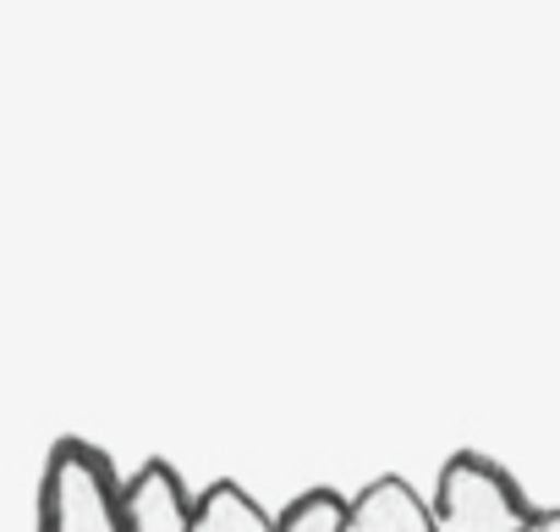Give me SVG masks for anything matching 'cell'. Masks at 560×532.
<instances>
[{
    "label": "cell",
    "instance_id": "obj_1",
    "mask_svg": "<svg viewBox=\"0 0 560 532\" xmlns=\"http://www.w3.org/2000/svg\"><path fill=\"white\" fill-rule=\"evenodd\" d=\"M39 532H127L110 456L89 439H56L39 477Z\"/></svg>",
    "mask_w": 560,
    "mask_h": 532
},
{
    "label": "cell",
    "instance_id": "obj_2",
    "mask_svg": "<svg viewBox=\"0 0 560 532\" xmlns=\"http://www.w3.org/2000/svg\"><path fill=\"white\" fill-rule=\"evenodd\" d=\"M533 516L538 510L527 505V494L494 456H483V450L445 456L434 505H429L434 532H527Z\"/></svg>",
    "mask_w": 560,
    "mask_h": 532
},
{
    "label": "cell",
    "instance_id": "obj_3",
    "mask_svg": "<svg viewBox=\"0 0 560 532\" xmlns=\"http://www.w3.org/2000/svg\"><path fill=\"white\" fill-rule=\"evenodd\" d=\"M192 494L165 456H149L121 488V527L127 532H192Z\"/></svg>",
    "mask_w": 560,
    "mask_h": 532
},
{
    "label": "cell",
    "instance_id": "obj_4",
    "mask_svg": "<svg viewBox=\"0 0 560 532\" xmlns=\"http://www.w3.org/2000/svg\"><path fill=\"white\" fill-rule=\"evenodd\" d=\"M347 532H434V521H429L423 494L390 472V477H374L352 494Z\"/></svg>",
    "mask_w": 560,
    "mask_h": 532
},
{
    "label": "cell",
    "instance_id": "obj_5",
    "mask_svg": "<svg viewBox=\"0 0 560 532\" xmlns=\"http://www.w3.org/2000/svg\"><path fill=\"white\" fill-rule=\"evenodd\" d=\"M192 532H275V516H264V505H258L242 483L220 477V483H209V488L198 494V505H192Z\"/></svg>",
    "mask_w": 560,
    "mask_h": 532
},
{
    "label": "cell",
    "instance_id": "obj_6",
    "mask_svg": "<svg viewBox=\"0 0 560 532\" xmlns=\"http://www.w3.org/2000/svg\"><path fill=\"white\" fill-rule=\"evenodd\" d=\"M347 510L352 499L336 494V488H303L280 505L275 516V532H347Z\"/></svg>",
    "mask_w": 560,
    "mask_h": 532
},
{
    "label": "cell",
    "instance_id": "obj_7",
    "mask_svg": "<svg viewBox=\"0 0 560 532\" xmlns=\"http://www.w3.org/2000/svg\"><path fill=\"white\" fill-rule=\"evenodd\" d=\"M527 532H560V510H538Z\"/></svg>",
    "mask_w": 560,
    "mask_h": 532
}]
</instances>
